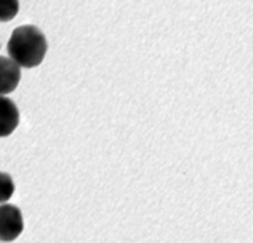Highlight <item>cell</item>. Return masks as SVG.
Segmentation results:
<instances>
[{"instance_id":"obj_1","label":"cell","mask_w":253,"mask_h":243,"mask_svg":"<svg viewBox=\"0 0 253 243\" xmlns=\"http://www.w3.org/2000/svg\"><path fill=\"white\" fill-rule=\"evenodd\" d=\"M47 40L43 31L31 24L16 27L7 43L10 58L23 68L40 66L47 53Z\"/></svg>"},{"instance_id":"obj_2","label":"cell","mask_w":253,"mask_h":243,"mask_svg":"<svg viewBox=\"0 0 253 243\" xmlns=\"http://www.w3.org/2000/svg\"><path fill=\"white\" fill-rule=\"evenodd\" d=\"M24 229L21 210L11 203L0 205V240L13 242Z\"/></svg>"},{"instance_id":"obj_3","label":"cell","mask_w":253,"mask_h":243,"mask_svg":"<svg viewBox=\"0 0 253 243\" xmlns=\"http://www.w3.org/2000/svg\"><path fill=\"white\" fill-rule=\"evenodd\" d=\"M21 78L20 67L9 57L0 56V95L13 92Z\"/></svg>"},{"instance_id":"obj_4","label":"cell","mask_w":253,"mask_h":243,"mask_svg":"<svg viewBox=\"0 0 253 243\" xmlns=\"http://www.w3.org/2000/svg\"><path fill=\"white\" fill-rule=\"evenodd\" d=\"M20 121L19 108L13 100L0 95V138L9 137L14 132Z\"/></svg>"},{"instance_id":"obj_5","label":"cell","mask_w":253,"mask_h":243,"mask_svg":"<svg viewBox=\"0 0 253 243\" xmlns=\"http://www.w3.org/2000/svg\"><path fill=\"white\" fill-rule=\"evenodd\" d=\"M19 13V0H0V23L13 20Z\"/></svg>"},{"instance_id":"obj_6","label":"cell","mask_w":253,"mask_h":243,"mask_svg":"<svg viewBox=\"0 0 253 243\" xmlns=\"http://www.w3.org/2000/svg\"><path fill=\"white\" fill-rule=\"evenodd\" d=\"M14 193V182L9 173L0 172V203L7 202Z\"/></svg>"}]
</instances>
